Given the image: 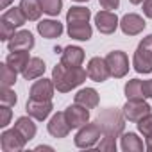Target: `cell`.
I'll return each mask as SVG.
<instances>
[{"label":"cell","instance_id":"cell-17","mask_svg":"<svg viewBox=\"0 0 152 152\" xmlns=\"http://www.w3.org/2000/svg\"><path fill=\"white\" fill-rule=\"evenodd\" d=\"M38 32L47 39L59 38L63 34V23L57 20H41L38 23Z\"/></svg>","mask_w":152,"mask_h":152},{"label":"cell","instance_id":"cell-7","mask_svg":"<svg viewBox=\"0 0 152 152\" xmlns=\"http://www.w3.org/2000/svg\"><path fill=\"white\" fill-rule=\"evenodd\" d=\"M64 115H66V120H68V124H70L72 129H79V127H83L84 124L90 122V111H88V107H84V106H81L77 102H75L73 106H70V107H66Z\"/></svg>","mask_w":152,"mask_h":152},{"label":"cell","instance_id":"cell-24","mask_svg":"<svg viewBox=\"0 0 152 152\" xmlns=\"http://www.w3.org/2000/svg\"><path fill=\"white\" fill-rule=\"evenodd\" d=\"M122 150H125V152H141L143 150V141L134 132H125L122 136Z\"/></svg>","mask_w":152,"mask_h":152},{"label":"cell","instance_id":"cell-16","mask_svg":"<svg viewBox=\"0 0 152 152\" xmlns=\"http://www.w3.org/2000/svg\"><path fill=\"white\" fill-rule=\"evenodd\" d=\"M84 61V50L81 47H66L63 52H61V63L64 66H81Z\"/></svg>","mask_w":152,"mask_h":152},{"label":"cell","instance_id":"cell-11","mask_svg":"<svg viewBox=\"0 0 152 152\" xmlns=\"http://www.w3.org/2000/svg\"><path fill=\"white\" fill-rule=\"evenodd\" d=\"M54 81L52 79H39L31 86V99L32 100H50L54 97Z\"/></svg>","mask_w":152,"mask_h":152},{"label":"cell","instance_id":"cell-31","mask_svg":"<svg viewBox=\"0 0 152 152\" xmlns=\"http://www.w3.org/2000/svg\"><path fill=\"white\" fill-rule=\"evenodd\" d=\"M138 129H140V132H141L145 138H150V136H152V113H148L147 116H143V118L138 122Z\"/></svg>","mask_w":152,"mask_h":152},{"label":"cell","instance_id":"cell-25","mask_svg":"<svg viewBox=\"0 0 152 152\" xmlns=\"http://www.w3.org/2000/svg\"><path fill=\"white\" fill-rule=\"evenodd\" d=\"M90 9L81 7V6H75L66 13V23H81V22H90Z\"/></svg>","mask_w":152,"mask_h":152},{"label":"cell","instance_id":"cell-30","mask_svg":"<svg viewBox=\"0 0 152 152\" xmlns=\"http://www.w3.org/2000/svg\"><path fill=\"white\" fill-rule=\"evenodd\" d=\"M16 93L11 90V88H2V91H0V104L2 106H9L13 107L16 104Z\"/></svg>","mask_w":152,"mask_h":152},{"label":"cell","instance_id":"cell-4","mask_svg":"<svg viewBox=\"0 0 152 152\" xmlns=\"http://www.w3.org/2000/svg\"><path fill=\"white\" fill-rule=\"evenodd\" d=\"M122 113H124L125 120L138 124L143 116H147L150 113V106L143 99H127V104L122 107Z\"/></svg>","mask_w":152,"mask_h":152},{"label":"cell","instance_id":"cell-15","mask_svg":"<svg viewBox=\"0 0 152 152\" xmlns=\"http://www.w3.org/2000/svg\"><path fill=\"white\" fill-rule=\"evenodd\" d=\"M7 47H9L11 52H15V50H31L34 47V36H32L31 31H18L7 41Z\"/></svg>","mask_w":152,"mask_h":152},{"label":"cell","instance_id":"cell-27","mask_svg":"<svg viewBox=\"0 0 152 152\" xmlns=\"http://www.w3.org/2000/svg\"><path fill=\"white\" fill-rule=\"evenodd\" d=\"M16 73L7 63L0 64V83H2V88H11L16 83Z\"/></svg>","mask_w":152,"mask_h":152},{"label":"cell","instance_id":"cell-1","mask_svg":"<svg viewBox=\"0 0 152 152\" xmlns=\"http://www.w3.org/2000/svg\"><path fill=\"white\" fill-rule=\"evenodd\" d=\"M88 77V72L83 70L81 66H64L63 63H59L54 70H52V81L56 84V90L61 93L72 91L73 88L81 86Z\"/></svg>","mask_w":152,"mask_h":152},{"label":"cell","instance_id":"cell-36","mask_svg":"<svg viewBox=\"0 0 152 152\" xmlns=\"http://www.w3.org/2000/svg\"><path fill=\"white\" fill-rule=\"evenodd\" d=\"M143 93L147 99H152V79L143 81Z\"/></svg>","mask_w":152,"mask_h":152},{"label":"cell","instance_id":"cell-9","mask_svg":"<svg viewBox=\"0 0 152 152\" xmlns=\"http://www.w3.org/2000/svg\"><path fill=\"white\" fill-rule=\"evenodd\" d=\"M132 66L138 73H150L152 72V50L140 43L132 57Z\"/></svg>","mask_w":152,"mask_h":152},{"label":"cell","instance_id":"cell-28","mask_svg":"<svg viewBox=\"0 0 152 152\" xmlns=\"http://www.w3.org/2000/svg\"><path fill=\"white\" fill-rule=\"evenodd\" d=\"M125 97L127 99H145L143 93V81L132 79L125 84Z\"/></svg>","mask_w":152,"mask_h":152},{"label":"cell","instance_id":"cell-32","mask_svg":"<svg viewBox=\"0 0 152 152\" xmlns=\"http://www.w3.org/2000/svg\"><path fill=\"white\" fill-rule=\"evenodd\" d=\"M15 29L16 27H13L9 22L0 20V39H2V41H9L15 36Z\"/></svg>","mask_w":152,"mask_h":152},{"label":"cell","instance_id":"cell-37","mask_svg":"<svg viewBox=\"0 0 152 152\" xmlns=\"http://www.w3.org/2000/svg\"><path fill=\"white\" fill-rule=\"evenodd\" d=\"M143 13L152 18V0H143Z\"/></svg>","mask_w":152,"mask_h":152},{"label":"cell","instance_id":"cell-6","mask_svg":"<svg viewBox=\"0 0 152 152\" xmlns=\"http://www.w3.org/2000/svg\"><path fill=\"white\" fill-rule=\"evenodd\" d=\"M25 143H27V138L16 127L4 131L2 136H0V145H2L4 152H18L25 147Z\"/></svg>","mask_w":152,"mask_h":152},{"label":"cell","instance_id":"cell-21","mask_svg":"<svg viewBox=\"0 0 152 152\" xmlns=\"http://www.w3.org/2000/svg\"><path fill=\"white\" fill-rule=\"evenodd\" d=\"M91 25L90 22H81V23H68V34L73 39L79 41H88L91 38Z\"/></svg>","mask_w":152,"mask_h":152},{"label":"cell","instance_id":"cell-14","mask_svg":"<svg viewBox=\"0 0 152 152\" xmlns=\"http://www.w3.org/2000/svg\"><path fill=\"white\" fill-rule=\"evenodd\" d=\"M25 109H27L29 116H32L34 120L41 122L52 113V102L50 100H32V99H29Z\"/></svg>","mask_w":152,"mask_h":152},{"label":"cell","instance_id":"cell-20","mask_svg":"<svg viewBox=\"0 0 152 152\" xmlns=\"http://www.w3.org/2000/svg\"><path fill=\"white\" fill-rule=\"evenodd\" d=\"M75 102L88 107V109H93L99 106V93L93 90V88H84V90H79L75 93Z\"/></svg>","mask_w":152,"mask_h":152},{"label":"cell","instance_id":"cell-42","mask_svg":"<svg viewBox=\"0 0 152 152\" xmlns=\"http://www.w3.org/2000/svg\"><path fill=\"white\" fill-rule=\"evenodd\" d=\"M75 2H88V0H75Z\"/></svg>","mask_w":152,"mask_h":152},{"label":"cell","instance_id":"cell-5","mask_svg":"<svg viewBox=\"0 0 152 152\" xmlns=\"http://www.w3.org/2000/svg\"><path fill=\"white\" fill-rule=\"evenodd\" d=\"M106 63L109 66V72H111V77H124V75L129 72V59L125 56V52L122 50H113L106 56Z\"/></svg>","mask_w":152,"mask_h":152},{"label":"cell","instance_id":"cell-10","mask_svg":"<svg viewBox=\"0 0 152 152\" xmlns=\"http://www.w3.org/2000/svg\"><path fill=\"white\" fill-rule=\"evenodd\" d=\"M95 23H97V29L102 32V34H113L116 31V27L120 25V20L115 13L111 11H100L95 15Z\"/></svg>","mask_w":152,"mask_h":152},{"label":"cell","instance_id":"cell-39","mask_svg":"<svg viewBox=\"0 0 152 152\" xmlns=\"http://www.w3.org/2000/svg\"><path fill=\"white\" fill-rule=\"evenodd\" d=\"M147 150H150V152H152V136H150V138H147Z\"/></svg>","mask_w":152,"mask_h":152},{"label":"cell","instance_id":"cell-22","mask_svg":"<svg viewBox=\"0 0 152 152\" xmlns=\"http://www.w3.org/2000/svg\"><path fill=\"white\" fill-rule=\"evenodd\" d=\"M20 9L23 11V15L27 16V20L34 22L41 16L43 7H41V0H22L20 2Z\"/></svg>","mask_w":152,"mask_h":152},{"label":"cell","instance_id":"cell-41","mask_svg":"<svg viewBox=\"0 0 152 152\" xmlns=\"http://www.w3.org/2000/svg\"><path fill=\"white\" fill-rule=\"evenodd\" d=\"M143 0H131V4H141Z\"/></svg>","mask_w":152,"mask_h":152},{"label":"cell","instance_id":"cell-35","mask_svg":"<svg viewBox=\"0 0 152 152\" xmlns=\"http://www.w3.org/2000/svg\"><path fill=\"white\" fill-rule=\"evenodd\" d=\"M99 2H100V6H102L104 9H107V11L118 9V6H120V0H99Z\"/></svg>","mask_w":152,"mask_h":152},{"label":"cell","instance_id":"cell-33","mask_svg":"<svg viewBox=\"0 0 152 152\" xmlns=\"http://www.w3.org/2000/svg\"><path fill=\"white\" fill-rule=\"evenodd\" d=\"M99 150H116V138H111V136H104L99 140V143L95 145Z\"/></svg>","mask_w":152,"mask_h":152},{"label":"cell","instance_id":"cell-18","mask_svg":"<svg viewBox=\"0 0 152 152\" xmlns=\"http://www.w3.org/2000/svg\"><path fill=\"white\" fill-rule=\"evenodd\" d=\"M29 61H31L29 50H15V52H11V54L7 56V59H6V63H7L15 72H18V73H23V70H25V66H27Z\"/></svg>","mask_w":152,"mask_h":152},{"label":"cell","instance_id":"cell-3","mask_svg":"<svg viewBox=\"0 0 152 152\" xmlns=\"http://www.w3.org/2000/svg\"><path fill=\"white\" fill-rule=\"evenodd\" d=\"M102 134L104 132H102V127H100L99 122H91V124L88 122L79 129L77 136H75V145L79 148H91L99 143Z\"/></svg>","mask_w":152,"mask_h":152},{"label":"cell","instance_id":"cell-12","mask_svg":"<svg viewBox=\"0 0 152 152\" xmlns=\"http://www.w3.org/2000/svg\"><path fill=\"white\" fill-rule=\"evenodd\" d=\"M145 20L140 16V15H134V13H129L125 15L122 20H120V29L124 31V34L127 36H136L140 34L143 29H145Z\"/></svg>","mask_w":152,"mask_h":152},{"label":"cell","instance_id":"cell-26","mask_svg":"<svg viewBox=\"0 0 152 152\" xmlns=\"http://www.w3.org/2000/svg\"><path fill=\"white\" fill-rule=\"evenodd\" d=\"M2 20L9 22L13 27H22V25L27 22V16L23 15V11H22L20 7H11V9H7V11L2 15Z\"/></svg>","mask_w":152,"mask_h":152},{"label":"cell","instance_id":"cell-29","mask_svg":"<svg viewBox=\"0 0 152 152\" xmlns=\"http://www.w3.org/2000/svg\"><path fill=\"white\" fill-rule=\"evenodd\" d=\"M41 7H43V13L50 16H57L63 7V0H41Z\"/></svg>","mask_w":152,"mask_h":152},{"label":"cell","instance_id":"cell-2","mask_svg":"<svg viewBox=\"0 0 152 152\" xmlns=\"http://www.w3.org/2000/svg\"><path fill=\"white\" fill-rule=\"evenodd\" d=\"M124 120H125L124 113L115 107L102 109L97 116V122L100 124L104 136H111V138H118L124 132V127H125Z\"/></svg>","mask_w":152,"mask_h":152},{"label":"cell","instance_id":"cell-38","mask_svg":"<svg viewBox=\"0 0 152 152\" xmlns=\"http://www.w3.org/2000/svg\"><path fill=\"white\" fill-rule=\"evenodd\" d=\"M13 2V0H0V7H2V9H7V6Z\"/></svg>","mask_w":152,"mask_h":152},{"label":"cell","instance_id":"cell-23","mask_svg":"<svg viewBox=\"0 0 152 152\" xmlns=\"http://www.w3.org/2000/svg\"><path fill=\"white\" fill-rule=\"evenodd\" d=\"M32 118V116H31ZM29 116H20L18 120H16V124H15V127L27 138V141H31L34 136H36V124L31 120Z\"/></svg>","mask_w":152,"mask_h":152},{"label":"cell","instance_id":"cell-8","mask_svg":"<svg viewBox=\"0 0 152 152\" xmlns=\"http://www.w3.org/2000/svg\"><path fill=\"white\" fill-rule=\"evenodd\" d=\"M86 72H88V77L95 83H104V81H107V77H111L109 66H107L106 59H102V57H91Z\"/></svg>","mask_w":152,"mask_h":152},{"label":"cell","instance_id":"cell-40","mask_svg":"<svg viewBox=\"0 0 152 152\" xmlns=\"http://www.w3.org/2000/svg\"><path fill=\"white\" fill-rule=\"evenodd\" d=\"M36 150H52V147H43V145H39V147H36Z\"/></svg>","mask_w":152,"mask_h":152},{"label":"cell","instance_id":"cell-19","mask_svg":"<svg viewBox=\"0 0 152 152\" xmlns=\"http://www.w3.org/2000/svg\"><path fill=\"white\" fill-rule=\"evenodd\" d=\"M45 63H43V59H39V57H31V61L27 63V66H25V70H23V79L25 81H34V79H38V77H41V75L45 73Z\"/></svg>","mask_w":152,"mask_h":152},{"label":"cell","instance_id":"cell-13","mask_svg":"<svg viewBox=\"0 0 152 152\" xmlns=\"http://www.w3.org/2000/svg\"><path fill=\"white\" fill-rule=\"evenodd\" d=\"M70 124H68V120H66V115H64V111H59V113H56L52 118H50V122H48V132L54 136V138H66L68 136V132H70Z\"/></svg>","mask_w":152,"mask_h":152},{"label":"cell","instance_id":"cell-34","mask_svg":"<svg viewBox=\"0 0 152 152\" xmlns=\"http://www.w3.org/2000/svg\"><path fill=\"white\" fill-rule=\"evenodd\" d=\"M11 120V109L9 106H2L0 107V127H7Z\"/></svg>","mask_w":152,"mask_h":152}]
</instances>
